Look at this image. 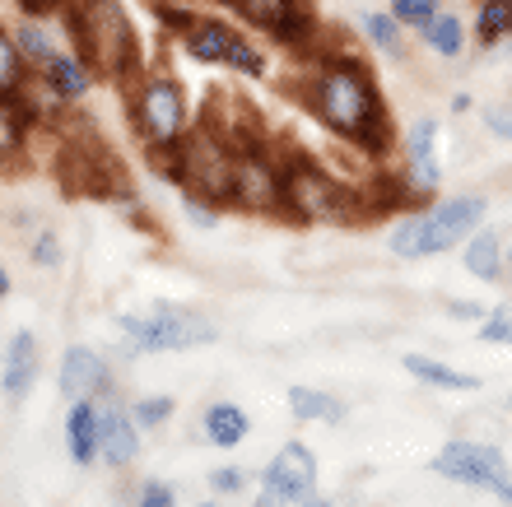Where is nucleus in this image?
<instances>
[{"mask_svg": "<svg viewBox=\"0 0 512 507\" xmlns=\"http://www.w3.org/2000/svg\"><path fill=\"white\" fill-rule=\"evenodd\" d=\"M201 507H219V503H201Z\"/></svg>", "mask_w": 512, "mask_h": 507, "instance_id": "79ce46f5", "label": "nucleus"}, {"mask_svg": "<svg viewBox=\"0 0 512 507\" xmlns=\"http://www.w3.org/2000/svg\"><path fill=\"white\" fill-rule=\"evenodd\" d=\"M28 256H33V266L38 270H56L61 266V238H56L52 228H38V233H33V247H28Z\"/></svg>", "mask_w": 512, "mask_h": 507, "instance_id": "7c9ffc66", "label": "nucleus"}, {"mask_svg": "<svg viewBox=\"0 0 512 507\" xmlns=\"http://www.w3.org/2000/svg\"><path fill=\"white\" fill-rule=\"evenodd\" d=\"M233 10L252 28H261L266 38L284 42V47H308L312 33H317L308 0H233Z\"/></svg>", "mask_w": 512, "mask_h": 507, "instance_id": "9d476101", "label": "nucleus"}, {"mask_svg": "<svg viewBox=\"0 0 512 507\" xmlns=\"http://www.w3.org/2000/svg\"><path fill=\"white\" fill-rule=\"evenodd\" d=\"M405 373H415L419 382L447 387V391H475L480 387L471 373H457V368H447V363H438V359H424V354H405Z\"/></svg>", "mask_w": 512, "mask_h": 507, "instance_id": "5701e85b", "label": "nucleus"}, {"mask_svg": "<svg viewBox=\"0 0 512 507\" xmlns=\"http://www.w3.org/2000/svg\"><path fill=\"white\" fill-rule=\"evenodd\" d=\"M303 507H336V503H322V498H303Z\"/></svg>", "mask_w": 512, "mask_h": 507, "instance_id": "ea45409f", "label": "nucleus"}, {"mask_svg": "<svg viewBox=\"0 0 512 507\" xmlns=\"http://www.w3.org/2000/svg\"><path fill=\"white\" fill-rule=\"evenodd\" d=\"M135 507H177V494L168 489V484L149 480L145 489H140V503H135Z\"/></svg>", "mask_w": 512, "mask_h": 507, "instance_id": "f704fd0d", "label": "nucleus"}, {"mask_svg": "<svg viewBox=\"0 0 512 507\" xmlns=\"http://www.w3.org/2000/svg\"><path fill=\"white\" fill-rule=\"evenodd\" d=\"M56 382H61V396H66V401H98V396H108L112 391L108 359L94 354L89 345H70L66 354H61V373H56Z\"/></svg>", "mask_w": 512, "mask_h": 507, "instance_id": "4468645a", "label": "nucleus"}, {"mask_svg": "<svg viewBox=\"0 0 512 507\" xmlns=\"http://www.w3.org/2000/svg\"><path fill=\"white\" fill-rule=\"evenodd\" d=\"M405 154V191H433L443 182V168H438V121L419 117L401 140Z\"/></svg>", "mask_w": 512, "mask_h": 507, "instance_id": "2eb2a0df", "label": "nucleus"}, {"mask_svg": "<svg viewBox=\"0 0 512 507\" xmlns=\"http://www.w3.org/2000/svg\"><path fill=\"white\" fill-rule=\"evenodd\" d=\"M126 107H131V126L149 154L168 159L187 140V131H191L187 84L177 80V75H168V70H140L131 80Z\"/></svg>", "mask_w": 512, "mask_h": 507, "instance_id": "7ed1b4c3", "label": "nucleus"}, {"mask_svg": "<svg viewBox=\"0 0 512 507\" xmlns=\"http://www.w3.org/2000/svg\"><path fill=\"white\" fill-rule=\"evenodd\" d=\"M33 131H38V117L24 107V98H0V168L24 159Z\"/></svg>", "mask_w": 512, "mask_h": 507, "instance_id": "a211bd4d", "label": "nucleus"}, {"mask_svg": "<svg viewBox=\"0 0 512 507\" xmlns=\"http://www.w3.org/2000/svg\"><path fill=\"white\" fill-rule=\"evenodd\" d=\"M303 103L326 131L354 149L382 154L391 145V121L382 103L378 75L354 52H326L303 84Z\"/></svg>", "mask_w": 512, "mask_h": 507, "instance_id": "f257e3e1", "label": "nucleus"}, {"mask_svg": "<svg viewBox=\"0 0 512 507\" xmlns=\"http://www.w3.org/2000/svg\"><path fill=\"white\" fill-rule=\"evenodd\" d=\"M122 335H126V359H135V354H168V349L215 345L219 326L210 317H201V312L159 303V307H149V312H126Z\"/></svg>", "mask_w": 512, "mask_h": 507, "instance_id": "423d86ee", "label": "nucleus"}, {"mask_svg": "<svg viewBox=\"0 0 512 507\" xmlns=\"http://www.w3.org/2000/svg\"><path fill=\"white\" fill-rule=\"evenodd\" d=\"M210 484H215L219 494H238V489H243V475H238V470H215Z\"/></svg>", "mask_w": 512, "mask_h": 507, "instance_id": "e433bc0d", "label": "nucleus"}, {"mask_svg": "<svg viewBox=\"0 0 512 507\" xmlns=\"http://www.w3.org/2000/svg\"><path fill=\"white\" fill-rule=\"evenodd\" d=\"M466 270L480 275V280H499L503 275V252H499V238H494V233H480V228H475V238L466 242Z\"/></svg>", "mask_w": 512, "mask_h": 507, "instance_id": "a878e982", "label": "nucleus"}, {"mask_svg": "<svg viewBox=\"0 0 512 507\" xmlns=\"http://www.w3.org/2000/svg\"><path fill=\"white\" fill-rule=\"evenodd\" d=\"M28 84V61L19 52V42L5 24H0V98H19V89Z\"/></svg>", "mask_w": 512, "mask_h": 507, "instance_id": "393cba45", "label": "nucleus"}, {"mask_svg": "<svg viewBox=\"0 0 512 507\" xmlns=\"http://www.w3.org/2000/svg\"><path fill=\"white\" fill-rule=\"evenodd\" d=\"M508 270H512V252H508Z\"/></svg>", "mask_w": 512, "mask_h": 507, "instance_id": "a19ab883", "label": "nucleus"}, {"mask_svg": "<svg viewBox=\"0 0 512 507\" xmlns=\"http://www.w3.org/2000/svg\"><path fill=\"white\" fill-rule=\"evenodd\" d=\"M433 470L452 484H466V489H485V494H499L503 507H512V470L508 456L489 442H447L443 452L433 456Z\"/></svg>", "mask_w": 512, "mask_h": 507, "instance_id": "1a4fd4ad", "label": "nucleus"}, {"mask_svg": "<svg viewBox=\"0 0 512 507\" xmlns=\"http://www.w3.org/2000/svg\"><path fill=\"white\" fill-rule=\"evenodd\" d=\"M66 33L70 47L89 61L98 80L131 84L145 70L140 33H135V19L122 0H75L66 10Z\"/></svg>", "mask_w": 512, "mask_h": 507, "instance_id": "f03ea898", "label": "nucleus"}, {"mask_svg": "<svg viewBox=\"0 0 512 507\" xmlns=\"http://www.w3.org/2000/svg\"><path fill=\"white\" fill-rule=\"evenodd\" d=\"M280 205L294 219H308V224H345L354 219V191L331 177L317 163H289L280 159Z\"/></svg>", "mask_w": 512, "mask_h": 507, "instance_id": "0eeeda50", "label": "nucleus"}, {"mask_svg": "<svg viewBox=\"0 0 512 507\" xmlns=\"http://www.w3.org/2000/svg\"><path fill=\"white\" fill-rule=\"evenodd\" d=\"M182 47H187L191 61L224 66L233 75H243V80H261L266 75V52L247 33H238L229 19H215V14H191V24L182 28Z\"/></svg>", "mask_w": 512, "mask_h": 507, "instance_id": "6e6552de", "label": "nucleus"}, {"mask_svg": "<svg viewBox=\"0 0 512 507\" xmlns=\"http://www.w3.org/2000/svg\"><path fill=\"white\" fill-rule=\"evenodd\" d=\"M261 489H266V498L289 507L312 498V489H317V456L303 442H284L275 461L266 466V475H261Z\"/></svg>", "mask_w": 512, "mask_h": 507, "instance_id": "f8f14e48", "label": "nucleus"}, {"mask_svg": "<svg viewBox=\"0 0 512 507\" xmlns=\"http://www.w3.org/2000/svg\"><path fill=\"white\" fill-rule=\"evenodd\" d=\"M10 289H14V280H10V270L0 266V303H5V298H10Z\"/></svg>", "mask_w": 512, "mask_h": 507, "instance_id": "58836bf2", "label": "nucleus"}, {"mask_svg": "<svg viewBox=\"0 0 512 507\" xmlns=\"http://www.w3.org/2000/svg\"><path fill=\"white\" fill-rule=\"evenodd\" d=\"M364 38L373 42L378 52L396 56L401 52V38H405V24L391 10H373V14H364Z\"/></svg>", "mask_w": 512, "mask_h": 507, "instance_id": "cd10ccee", "label": "nucleus"}, {"mask_svg": "<svg viewBox=\"0 0 512 507\" xmlns=\"http://www.w3.org/2000/svg\"><path fill=\"white\" fill-rule=\"evenodd\" d=\"M512 38V0H480L475 14V42L480 47H499Z\"/></svg>", "mask_w": 512, "mask_h": 507, "instance_id": "b1692460", "label": "nucleus"}, {"mask_svg": "<svg viewBox=\"0 0 512 507\" xmlns=\"http://www.w3.org/2000/svg\"><path fill=\"white\" fill-rule=\"evenodd\" d=\"M485 126L499 140H512V98H503V103H489L485 107Z\"/></svg>", "mask_w": 512, "mask_h": 507, "instance_id": "72a5a7b5", "label": "nucleus"}, {"mask_svg": "<svg viewBox=\"0 0 512 507\" xmlns=\"http://www.w3.org/2000/svg\"><path fill=\"white\" fill-rule=\"evenodd\" d=\"M485 196H452V201H438L419 214H405L401 224L391 228V252L396 256H438L447 252L452 242L471 238L480 219H485Z\"/></svg>", "mask_w": 512, "mask_h": 507, "instance_id": "20e7f679", "label": "nucleus"}, {"mask_svg": "<svg viewBox=\"0 0 512 507\" xmlns=\"http://www.w3.org/2000/svg\"><path fill=\"white\" fill-rule=\"evenodd\" d=\"M243 210H275L280 205V159L270 145H247L233 159V201Z\"/></svg>", "mask_w": 512, "mask_h": 507, "instance_id": "9b49d317", "label": "nucleus"}, {"mask_svg": "<svg viewBox=\"0 0 512 507\" xmlns=\"http://www.w3.org/2000/svg\"><path fill=\"white\" fill-rule=\"evenodd\" d=\"M66 452L75 466L98 461V401H70L66 410Z\"/></svg>", "mask_w": 512, "mask_h": 507, "instance_id": "6ab92c4d", "label": "nucleus"}, {"mask_svg": "<svg viewBox=\"0 0 512 507\" xmlns=\"http://www.w3.org/2000/svg\"><path fill=\"white\" fill-rule=\"evenodd\" d=\"M201 428H205V442H215V447H238V442L252 433V419H247L243 405L215 401L210 410H205Z\"/></svg>", "mask_w": 512, "mask_h": 507, "instance_id": "aec40b11", "label": "nucleus"}, {"mask_svg": "<svg viewBox=\"0 0 512 507\" xmlns=\"http://www.w3.org/2000/svg\"><path fill=\"white\" fill-rule=\"evenodd\" d=\"M14 33V42H19V52H24V61H28V70H38V66H47L61 47H56V33L47 24H42L38 14H28V19H19V24L10 28Z\"/></svg>", "mask_w": 512, "mask_h": 507, "instance_id": "4be33fe9", "label": "nucleus"}, {"mask_svg": "<svg viewBox=\"0 0 512 507\" xmlns=\"http://www.w3.org/2000/svg\"><path fill=\"white\" fill-rule=\"evenodd\" d=\"M289 410H294V419L312 424V419H340V414H345V405H340L331 391L294 387V391H289Z\"/></svg>", "mask_w": 512, "mask_h": 507, "instance_id": "bb28decb", "label": "nucleus"}, {"mask_svg": "<svg viewBox=\"0 0 512 507\" xmlns=\"http://www.w3.org/2000/svg\"><path fill=\"white\" fill-rule=\"evenodd\" d=\"M173 410L177 405L168 401V396H140V401L131 405V414H135V424L140 428H163L168 419H173Z\"/></svg>", "mask_w": 512, "mask_h": 507, "instance_id": "c85d7f7f", "label": "nucleus"}, {"mask_svg": "<svg viewBox=\"0 0 512 507\" xmlns=\"http://www.w3.org/2000/svg\"><path fill=\"white\" fill-rule=\"evenodd\" d=\"M140 456V424L117 396H98V461H108L112 470L135 466Z\"/></svg>", "mask_w": 512, "mask_h": 507, "instance_id": "ddd939ff", "label": "nucleus"}, {"mask_svg": "<svg viewBox=\"0 0 512 507\" xmlns=\"http://www.w3.org/2000/svg\"><path fill=\"white\" fill-rule=\"evenodd\" d=\"M182 214H187V219H191L196 228H219V205L210 210V201H201V196H191V191L182 196Z\"/></svg>", "mask_w": 512, "mask_h": 507, "instance_id": "473e14b6", "label": "nucleus"}, {"mask_svg": "<svg viewBox=\"0 0 512 507\" xmlns=\"http://www.w3.org/2000/svg\"><path fill=\"white\" fill-rule=\"evenodd\" d=\"M480 340L485 345H512V307H494L480 321Z\"/></svg>", "mask_w": 512, "mask_h": 507, "instance_id": "2f4dec72", "label": "nucleus"}, {"mask_svg": "<svg viewBox=\"0 0 512 507\" xmlns=\"http://www.w3.org/2000/svg\"><path fill=\"white\" fill-rule=\"evenodd\" d=\"M438 10H443V0H391V14H396L405 28H424Z\"/></svg>", "mask_w": 512, "mask_h": 507, "instance_id": "c756f323", "label": "nucleus"}, {"mask_svg": "<svg viewBox=\"0 0 512 507\" xmlns=\"http://www.w3.org/2000/svg\"><path fill=\"white\" fill-rule=\"evenodd\" d=\"M419 38H424V47H429L433 56L452 61V56H461V47H466V24H461V14L438 10L429 24L419 28Z\"/></svg>", "mask_w": 512, "mask_h": 507, "instance_id": "412c9836", "label": "nucleus"}, {"mask_svg": "<svg viewBox=\"0 0 512 507\" xmlns=\"http://www.w3.org/2000/svg\"><path fill=\"white\" fill-rule=\"evenodd\" d=\"M447 312L457 321H480L485 312H480V303H471V298H447Z\"/></svg>", "mask_w": 512, "mask_h": 507, "instance_id": "c9c22d12", "label": "nucleus"}, {"mask_svg": "<svg viewBox=\"0 0 512 507\" xmlns=\"http://www.w3.org/2000/svg\"><path fill=\"white\" fill-rule=\"evenodd\" d=\"M508 405H512V401H508Z\"/></svg>", "mask_w": 512, "mask_h": 507, "instance_id": "37998d69", "label": "nucleus"}, {"mask_svg": "<svg viewBox=\"0 0 512 507\" xmlns=\"http://www.w3.org/2000/svg\"><path fill=\"white\" fill-rule=\"evenodd\" d=\"M33 382H38V335L14 331L10 345H5V359H0V391L10 405H19L28 401Z\"/></svg>", "mask_w": 512, "mask_h": 507, "instance_id": "f3484780", "label": "nucleus"}, {"mask_svg": "<svg viewBox=\"0 0 512 507\" xmlns=\"http://www.w3.org/2000/svg\"><path fill=\"white\" fill-rule=\"evenodd\" d=\"M19 5H24L28 14H47V10H61L66 0H19Z\"/></svg>", "mask_w": 512, "mask_h": 507, "instance_id": "4c0bfd02", "label": "nucleus"}, {"mask_svg": "<svg viewBox=\"0 0 512 507\" xmlns=\"http://www.w3.org/2000/svg\"><path fill=\"white\" fill-rule=\"evenodd\" d=\"M38 80H42V89L56 98L61 107H75V103H84V98L94 94V70H89V61H84L75 47H61V52L47 61V66H38Z\"/></svg>", "mask_w": 512, "mask_h": 507, "instance_id": "dca6fc26", "label": "nucleus"}, {"mask_svg": "<svg viewBox=\"0 0 512 507\" xmlns=\"http://www.w3.org/2000/svg\"><path fill=\"white\" fill-rule=\"evenodd\" d=\"M233 159H238V149L224 135L210 131V126H201V131H187V140L163 159V168L191 196H201L210 205H229L233 201Z\"/></svg>", "mask_w": 512, "mask_h": 507, "instance_id": "39448f33", "label": "nucleus"}]
</instances>
